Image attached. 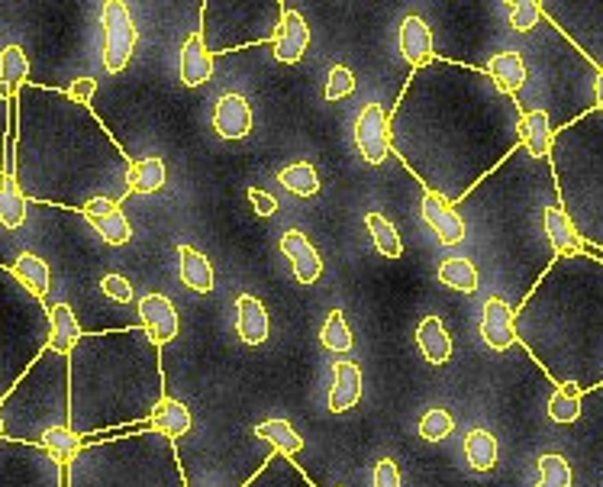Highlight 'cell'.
<instances>
[{"instance_id":"6da1fadb","label":"cell","mask_w":603,"mask_h":487,"mask_svg":"<svg viewBox=\"0 0 603 487\" xmlns=\"http://www.w3.org/2000/svg\"><path fill=\"white\" fill-rule=\"evenodd\" d=\"M539 7L542 17L555 20L558 30L603 68V0H539Z\"/></svg>"},{"instance_id":"7a4b0ae2","label":"cell","mask_w":603,"mask_h":487,"mask_svg":"<svg viewBox=\"0 0 603 487\" xmlns=\"http://www.w3.org/2000/svg\"><path fill=\"white\" fill-rule=\"evenodd\" d=\"M100 26H104V68L117 75L129 65L136 49V26L123 0H107L104 13H100Z\"/></svg>"},{"instance_id":"3957f363","label":"cell","mask_w":603,"mask_h":487,"mask_svg":"<svg viewBox=\"0 0 603 487\" xmlns=\"http://www.w3.org/2000/svg\"><path fill=\"white\" fill-rule=\"evenodd\" d=\"M355 146L362 159L371 165H381L391 155V126L378 104H368L355 120Z\"/></svg>"},{"instance_id":"277c9868","label":"cell","mask_w":603,"mask_h":487,"mask_svg":"<svg viewBox=\"0 0 603 487\" xmlns=\"http://www.w3.org/2000/svg\"><path fill=\"white\" fill-rule=\"evenodd\" d=\"M84 217L91 220V226L100 233V239L107 242V246H123V242H129V236H133V229H129V220L126 213L120 210L117 200H110L104 194L97 197H88L84 200Z\"/></svg>"},{"instance_id":"5b68a950","label":"cell","mask_w":603,"mask_h":487,"mask_svg":"<svg viewBox=\"0 0 603 487\" xmlns=\"http://www.w3.org/2000/svg\"><path fill=\"white\" fill-rule=\"evenodd\" d=\"M423 223L439 236L442 246H458L465 239V220L458 217V210L452 207V200H445L436 191H426L420 200Z\"/></svg>"},{"instance_id":"8992f818","label":"cell","mask_w":603,"mask_h":487,"mask_svg":"<svg viewBox=\"0 0 603 487\" xmlns=\"http://www.w3.org/2000/svg\"><path fill=\"white\" fill-rule=\"evenodd\" d=\"M310 46V26L307 20L300 17L297 10H284L281 20H278V30H275V42H271V49H275V59L284 62V65H297L304 59V52Z\"/></svg>"},{"instance_id":"52a82bcc","label":"cell","mask_w":603,"mask_h":487,"mask_svg":"<svg viewBox=\"0 0 603 487\" xmlns=\"http://www.w3.org/2000/svg\"><path fill=\"white\" fill-rule=\"evenodd\" d=\"M139 320L152 342H171L178 336V310L165 294H146L139 297Z\"/></svg>"},{"instance_id":"ba28073f","label":"cell","mask_w":603,"mask_h":487,"mask_svg":"<svg viewBox=\"0 0 603 487\" xmlns=\"http://www.w3.org/2000/svg\"><path fill=\"white\" fill-rule=\"evenodd\" d=\"M281 252L291 259V268H294V278L297 284H313L320 281L323 275V259L320 252L313 249V242L300 233V229H287L281 236Z\"/></svg>"},{"instance_id":"9c48e42d","label":"cell","mask_w":603,"mask_h":487,"mask_svg":"<svg viewBox=\"0 0 603 487\" xmlns=\"http://www.w3.org/2000/svg\"><path fill=\"white\" fill-rule=\"evenodd\" d=\"M213 130L223 139H246L252 133V110L242 94H223L213 107Z\"/></svg>"},{"instance_id":"30bf717a","label":"cell","mask_w":603,"mask_h":487,"mask_svg":"<svg viewBox=\"0 0 603 487\" xmlns=\"http://www.w3.org/2000/svg\"><path fill=\"white\" fill-rule=\"evenodd\" d=\"M481 336L494 352H504L516 342V317L500 297H491L481 313Z\"/></svg>"},{"instance_id":"8fae6325","label":"cell","mask_w":603,"mask_h":487,"mask_svg":"<svg viewBox=\"0 0 603 487\" xmlns=\"http://www.w3.org/2000/svg\"><path fill=\"white\" fill-rule=\"evenodd\" d=\"M542 229H545V236H549V246L555 255L581 252V233H578V226L571 223L565 207H558V204L545 207L542 210Z\"/></svg>"},{"instance_id":"7c38bea8","label":"cell","mask_w":603,"mask_h":487,"mask_svg":"<svg viewBox=\"0 0 603 487\" xmlns=\"http://www.w3.org/2000/svg\"><path fill=\"white\" fill-rule=\"evenodd\" d=\"M236 310H239V317H236L239 339L246 342V346H262V342L268 339V333H271V320H268L265 304L258 297H252V294H242L236 300Z\"/></svg>"},{"instance_id":"4fadbf2b","label":"cell","mask_w":603,"mask_h":487,"mask_svg":"<svg viewBox=\"0 0 603 487\" xmlns=\"http://www.w3.org/2000/svg\"><path fill=\"white\" fill-rule=\"evenodd\" d=\"M400 52H404V59L413 65V68H423L433 62V33H429V26L423 17H410L400 23Z\"/></svg>"},{"instance_id":"5bb4252c","label":"cell","mask_w":603,"mask_h":487,"mask_svg":"<svg viewBox=\"0 0 603 487\" xmlns=\"http://www.w3.org/2000/svg\"><path fill=\"white\" fill-rule=\"evenodd\" d=\"M362 400V368L355 362L333 365V391H329V410L346 413Z\"/></svg>"},{"instance_id":"9a60e30c","label":"cell","mask_w":603,"mask_h":487,"mask_svg":"<svg viewBox=\"0 0 603 487\" xmlns=\"http://www.w3.org/2000/svg\"><path fill=\"white\" fill-rule=\"evenodd\" d=\"M149 420L155 433H162L165 439H178V436H188L191 433V410L181 404L175 397H162L159 404L149 410Z\"/></svg>"},{"instance_id":"2e32d148","label":"cell","mask_w":603,"mask_h":487,"mask_svg":"<svg viewBox=\"0 0 603 487\" xmlns=\"http://www.w3.org/2000/svg\"><path fill=\"white\" fill-rule=\"evenodd\" d=\"M213 75V55L207 49V42L200 39V33H194L188 42L181 46V81L188 88H200L207 84Z\"/></svg>"},{"instance_id":"e0dca14e","label":"cell","mask_w":603,"mask_h":487,"mask_svg":"<svg viewBox=\"0 0 603 487\" xmlns=\"http://www.w3.org/2000/svg\"><path fill=\"white\" fill-rule=\"evenodd\" d=\"M552 120L545 110H529L520 117V142L526 146V152L533 155V159H549L552 152Z\"/></svg>"},{"instance_id":"ac0fdd59","label":"cell","mask_w":603,"mask_h":487,"mask_svg":"<svg viewBox=\"0 0 603 487\" xmlns=\"http://www.w3.org/2000/svg\"><path fill=\"white\" fill-rule=\"evenodd\" d=\"M416 346H420L429 365H445L452 358V336L439 317H426L420 323V329H416Z\"/></svg>"},{"instance_id":"d6986e66","label":"cell","mask_w":603,"mask_h":487,"mask_svg":"<svg viewBox=\"0 0 603 487\" xmlns=\"http://www.w3.org/2000/svg\"><path fill=\"white\" fill-rule=\"evenodd\" d=\"M487 78H491L497 84V91H504V94L520 91L529 78L523 55L520 52H497L494 59L487 62Z\"/></svg>"},{"instance_id":"ffe728a7","label":"cell","mask_w":603,"mask_h":487,"mask_svg":"<svg viewBox=\"0 0 603 487\" xmlns=\"http://www.w3.org/2000/svg\"><path fill=\"white\" fill-rule=\"evenodd\" d=\"M26 78H30V59H26V52L20 46H7L0 52V97L13 100L26 84Z\"/></svg>"},{"instance_id":"44dd1931","label":"cell","mask_w":603,"mask_h":487,"mask_svg":"<svg viewBox=\"0 0 603 487\" xmlns=\"http://www.w3.org/2000/svg\"><path fill=\"white\" fill-rule=\"evenodd\" d=\"M178 259H181V281L197 294H210L217 278H213V265L207 255L191 246H178Z\"/></svg>"},{"instance_id":"7402d4cb","label":"cell","mask_w":603,"mask_h":487,"mask_svg":"<svg viewBox=\"0 0 603 487\" xmlns=\"http://www.w3.org/2000/svg\"><path fill=\"white\" fill-rule=\"evenodd\" d=\"M165 162L159 159V155H149V159H139L129 165V175H126V191L129 194H155L165 188Z\"/></svg>"},{"instance_id":"603a6c76","label":"cell","mask_w":603,"mask_h":487,"mask_svg":"<svg viewBox=\"0 0 603 487\" xmlns=\"http://www.w3.org/2000/svg\"><path fill=\"white\" fill-rule=\"evenodd\" d=\"M49 326H52V339H49V349L55 352H71V346L84 336L81 333V323L75 317V310H71L68 304H55L49 310Z\"/></svg>"},{"instance_id":"cb8c5ba5","label":"cell","mask_w":603,"mask_h":487,"mask_svg":"<svg viewBox=\"0 0 603 487\" xmlns=\"http://www.w3.org/2000/svg\"><path fill=\"white\" fill-rule=\"evenodd\" d=\"M0 223L7 229H20L26 223V194L10 171H0Z\"/></svg>"},{"instance_id":"d4e9b609","label":"cell","mask_w":603,"mask_h":487,"mask_svg":"<svg viewBox=\"0 0 603 487\" xmlns=\"http://www.w3.org/2000/svg\"><path fill=\"white\" fill-rule=\"evenodd\" d=\"M13 275H17V281L26 284V291H33L36 297H46L49 294L52 271H49L46 262L39 259V255H33V252L17 255V262H13Z\"/></svg>"},{"instance_id":"484cf974","label":"cell","mask_w":603,"mask_h":487,"mask_svg":"<svg viewBox=\"0 0 603 487\" xmlns=\"http://www.w3.org/2000/svg\"><path fill=\"white\" fill-rule=\"evenodd\" d=\"M497 455H500V449H497L494 433H487V429H471L465 436V458L475 471H491L497 465Z\"/></svg>"},{"instance_id":"4316f807","label":"cell","mask_w":603,"mask_h":487,"mask_svg":"<svg viewBox=\"0 0 603 487\" xmlns=\"http://www.w3.org/2000/svg\"><path fill=\"white\" fill-rule=\"evenodd\" d=\"M39 442H42V449H46L52 458H59L62 465H68L71 458L81 452V433H75L71 426H49Z\"/></svg>"},{"instance_id":"83f0119b","label":"cell","mask_w":603,"mask_h":487,"mask_svg":"<svg viewBox=\"0 0 603 487\" xmlns=\"http://www.w3.org/2000/svg\"><path fill=\"white\" fill-rule=\"evenodd\" d=\"M439 281L452 291L475 294L478 291V268L468 259H445L439 268Z\"/></svg>"},{"instance_id":"f1b7e54d","label":"cell","mask_w":603,"mask_h":487,"mask_svg":"<svg viewBox=\"0 0 603 487\" xmlns=\"http://www.w3.org/2000/svg\"><path fill=\"white\" fill-rule=\"evenodd\" d=\"M365 226L371 233V242H375V249L384 255V259H400V255H404V242H400L391 220H384L381 213H368Z\"/></svg>"},{"instance_id":"f546056e","label":"cell","mask_w":603,"mask_h":487,"mask_svg":"<svg viewBox=\"0 0 603 487\" xmlns=\"http://www.w3.org/2000/svg\"><path fill=\"white\" fill-rule=\"evenodd\" d=\"M278 181H281V188H287L297 197H313L320 191V175H317V168H313L310 162L287 165L278 175Z\"/></svg>"},{"instance_id":"4dcf8cb0","label":"cell","mask_w":603,"mask_h":487,"mask_svg":"<svg viewBox=\"0 0 603 487\" xmlns=\"http://www.w3.org/2000/svg\"><path fill=\"white\" fill-rule=\"evenodd\" d=\"M255 436L268 439L271 446L281 449L284 455H297L300 449H304V439L297 436V429L287 423V420H268V423H262V426L255 429Z\"/></svg>"},{"instance_id":"1f68e13d","label":"cell","mask_w":603,"mask_h":487,"mask_svg":"<svg viewBox=\"0 0 603 487\" xmlns=\"http://www.w3.org/2000/svg\"><path fill=\"white\" fill-rule=\"evenodd\" d=\"M549 417L552 423H578L581 417V388L562 384L549 400Z\"/></svg>"},{"instance_id":"d6a6232c","label":"cell","mask_w":603,"mask_h":487,"mask_svg":"<svg viewBox=\"0 0 603 487\" xmlns=\"http://www.w3.org/2000/svg\"><path fill=\"white\" fill-rule=\"evenodd\" d=\"M320 342L329 349V352H349L352 349V329L342 317V310H333L323 323V333H320Z\"/></svg>"},{"instance_id":"836d02e7","label":"cell","mask_w":603,"mask_h":487,"mask_svg":"<svg viewBox=\"0 0 603 487\" xmlns=\"http://www.w3.org/2000/svg\"><path fill=\"white\" fill-rule=\"evenodd\" d=\"M536 487H571V465L565 455L545 452L539 458V484Z\"/></svg>"},{"instance_id":"e575fe53","label":"cell","mask_w":603,"mask_h":487,"mask_svg":"<svg viewBox=\"0 0 603 487\" xmlns=\"http://www.w3.org/2000/svg\"><path fill=\"white\" fill-rule=\"evenodd\" d=\"M452 429H455L452 413H449V410H442V407L426 410V413H423V420H420V436H423L426 442H442V439H449V436H452Z\"/></svg>"},{"instance_id":"d590c367","label":"cell","mask_w":603,"mask_h":487,"mask_svg":"<svg viewBox=\"0 0 603 487\" xmlns=\"http://www.w3.org/2000/svg\"><path fill=\"white\" fill-rule=\"evenodd\" d=\"M352 91H355V78H352V71H349L346 65H336L333 71H329V78H326V91H323V97H326V100H346Z\"/></svg>"},{"instance_id":"8d00e7d4","label":"cell","mask_w":603,"mask_h":487,"mask_svg":"<svg viewBox=\"0 0 603 487\" xmlns=\"http://www.w3.org/2000/svg\"><path fill=\"white\" fill-rule=\"evenodd\" d=\"M542 20V7L536 4H523V7H510V26L516 33H529L536 30V23Z\"/></svg>"},{"instance_id":"74e56055","label":"cell","mask_w":603,"mask_h":487,"mask_svg":"<svg viewBox=\"0 0 603 487\" xmlns=\"http://www.w3.org/2000/svg\"><path fill=\"white\" fill-rule=\"evenodd\" d=\"M100 288H104V294L110 300H117V304H133V284H129L123 275H107L104 281H100Z\"/></svg>"},{"instance_id":"f35d334b","label":"cell","mask_w":603,"mask_h":487,"mask_svg":"<svg viewBox=\"0 0 603 487\" xmlns=\"http://www.w3.org/2000/svg\"><path fill=\"white\" fill-rule=\"evenodd\" d=\"M375 487H400V468L391 458H381L375 465Z\"/></svg>"},{"instance_id":"ab89813d","label":"cell","mask_w":603,"mask_h":487,"mask_svg":"<svg viewBox=\"0 0 603 487\" xmlns=\"http://www.w3.org/2000/svg\"><path fill=\"white\" fill-rule=\"evenodd\" d=\"M249 204L255 207V213H262V217H271V213L278 210V200L258 188H249Z\"/></svg>"},{"instance_id":"60d3db41","label":"cell","mask_w":603,"mask_h":487,"mask_svg":"<svg viewBox=\"0 0 603 487\" xmlns=\"http://www.w3.org/2000/svg\"><path fill=\"white\" fill-rule=\"evenodd\" d=\"M94 91H97V81L94 78H78V81H71L68 97L78 100V104H88V100L94 97Z\"/></svg>"},{"instance_id":"b9f144b4","label":"cell","mask_w":603,"mask_h":487,"mask_svg":"<svg viewBox=\"0 0 603 487\" xmlns=\"http://www.w3.org/2000/svg\"><path fill=\"white\" fill-rule=\"evenodd\" d=\"M594 100H597V107L603 110V68L597 71V81H594Z\"/></svg>"},{"instance_id":"7bdbcfd3","label":"cell","mask_w":603,"mask_h":487,"mask_svg":"<svg viewBox=\"0 0 603 487\" xmlns=\"http://www.w3.org/2000/svg\"><path fill=\"white\" fill-rule=\"evenodd\" d=\"M507 7H523V4H536V0H504Z\"/></svg>"},{"instance_id":"ee69618b","label":"cell","mask_w":603,"mask_h":487,"mask_svg":"<svg viewBox=\"0 0 603 487\" xmlns=\"http://www.w3.org/2000/svg\"><path fill=\"white\" fill-rule=\"evenodd\" d=\"M0 436H4V420H0Z\"/></svg>"}]
</instances>
